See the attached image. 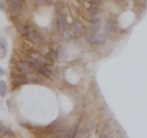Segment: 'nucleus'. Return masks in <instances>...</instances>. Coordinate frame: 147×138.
<instances>
[{"instance_id": "22", "label": "nucleus", "mask_w": 147, "mask_h": 138, "mask_svg": "<svg viewBox=\"0 0 147 138\" xmlns=\"http://www.w3.org/2000/svg\"><path fill=\"white\" fill-rule=\"evenodd\" d=\"M30 79V83H33V84H39L40 83V79L37 77V76H32L31 78H29Z\"/></svg>"}, {"instance_id": "25", "label": "nucleus", "mask_w": 147, "mask_h": 138, "mask_svg": "<svg viewBox=\"0 0 147 138\" xmlns=\"http://www.w3.org/2000/svg\"><path fill=\"white\" fill-rule=\"evenodd\" d=\"M90 2H91L92 5H95V6H98V5L101 2V0H90Z\"/></svg>"}, {"instance_id": "20", "label": "nucleus", "mask_w": 147, "mask_h": 138, "mask_svg": "<svg viewBox=\"0 0 147 138\" xmlns=\"http://www.w3.org/2000/svg\"><path fill=\"white\" fill-rule=\"evenodd\" d=\"M34 2L37 5H40V6H44V5H51L53 3L52 0H34Z\"/></svg>"}, {"instance_id": "16", "label": "nucleus", "mask_w": 147, "mask_h": 138, "mask_svg": "<svg viewBox=\"0 0 147 138\" xmlns=\"http://www.w3.org/2000/svg\"><path fill=\"white\" fill-rule=\"evenodd\" d=\"M7 94V84L5 80H0V97H5Z\"/></svg>"}, {"instance_id": "19", "label": "nucleus", "mask_w": 147, "mask_h": 138, "mask_svg": "<svg viewBox=\"0 0 147 138\" xmlns=\"http://www.w3.org/2000/svg\"><path fill=\"white\" fill-rule=\"evenodd\" d=\"M90 21H91V23H92V24H94V25H98V26L101 24V20H100L99 17H96V16H91Z\"/></svg>"}, {"instance_id": "17", "label": "nucleus", "mask_w": 147, "mask_h": 138, "mask_svg": "<svg viewBox=\"0 0 147 138\" xmlns=\"http://www.w3.org/2000/svg\"><path fill=\"white\" fill-rule=\"evenodd\" d=\"M67 51L63 48V47H60L59 49H57V56H59V59L61 57V59H67Z\"/></svg>"}, {"instance_id": "4", "label": "nucleus", "mask_w": 147, "mask_h": 138, "mask_svg": "<svg viewBox=\"0 0 147 138\" xmlns=\"http://www.w3.org/2000/svg\"><path fill=\"white\" fill-rule=\"evenodd\" d=\"M61 130H62V124H61V122H60L59 120H55V121L52 122L49 125H47V126H45V128L42 129V131H44V132H47V133L59 132V131H61Z\"/></svg>"}, {"instance_id": "14", "label": "nucleus", "mask_w": 147, "mask_h": 138, "mask_svg": "<svg viewBox=\"0 0 147 138\" xmlns=\"http://www.w3.org/2000/svg\"><path fill=\"white\" fill-rule=\"evenodd\" d=\"M87 10H88V13L91 14V16H96V15H99L100 12H101V9H100L98 6H95V5H91Z\"/></svg>"}, {"instance_id": "7", "label": "nucleus", "mask_w": 147, "mask_h": 138, "mask_svg": "<svg viewBox=\"0 0 147 138\" xmlns=\"http://www.w3.org/2000/svg\"><path fill=\"white\" fill-rule=\"evenodd\" d=\"M29 59L30 60H33L36 62H39V63H42V64H47V59L44 57L42 55L40 54H37V53H29Z\"/></svg>"}, {"instance_id": "1", "label": "nucleus", "mask_w": 147, "mask_h": 138, "mask_svg": "<svg viewBox=\"0 0 147 138\" xmlns=\"http://www.w3.org/2000/svg\"><path fill=\"white\" fill-rule=\"evenodd\" d=\"M26 38H28V40H29L30 43H32V44L36 45V46H40V45L44 44V37H42V34H41L39 31H37V30L30 31L29 34L26 36Z\"/></svg>"}, {"instance_id": "12", "label": "nucleus", "mask_w": 147, "mask_h": 138, "mask_svg": "<svg viewBox=\"0 0 147 138\" xmlns=\"http://www.w3.org/2000/svg\"><path fill=\"white\" fill-rule=\"evenodd\" d=\"M7 44L5 39H0V59H3L7 55Z\"/></svg>"}, {"instance_id": "5", "label": "nucleus", "mask_w": 147, "mask_h": 138, "mask_svg": "<svg viewBox=\"0 0 147 138\" xmlns=\"http://www.w3.org/2000/svg\"><path fill=\"white\" fill-rule=\"evenodd\" d=\"M16 68L17 70L22 74V75H25V74H34V69L28 63V62H18L16 64Z\"/></svg>"}, {"instance_id": "6", "label": "nucleus", "mask_w": 147, "mask_h": 138, "mask_svg": "<svg viewBox=\"0 0 147 138\" xmlns=\"http://www.w3.org/2000/svg\"><path fill=\"white\" fill-rule=\"evenodd\" d=\"M14 83L15 85H25V84H29L30 83V79L26 75H17L15 78H14Z\"/></svg>"}, {"instance_id": "24", "label": "nucleus", "mask_w": 147, "mask_h": 138, "mask_svg": "<svg viewBox=\"0 0 147 138\" xmlns=\"http://www.w3.org/2000/svg\"><path fill=\"white\" fill-rule=\"evenodd\" d=\"M0 10H6V6H5V2L3 0H0Z\"/></svg>"}, {"instance_id": "18", "label": "nucleus", "mask_w": 147, "mask_h": 138, "mask_svg": "<svg viewBox=\"0 0 147 138\" xmlns=\"http://www.w3.org/2000/svg\"><path fill=\"white\" fill-rule=\"evenodd\" d=\"M99 31H100V28H99L98 25L91 24V26H90V33H92V34H94V36H98Z\"/></svg>"}, {"instance_id": "10", "label": "nucleus", "mask_w": 147, "mask_h": 138, "mask_svg": "<svg viewBox=\"0 0 147 138\" xmlns=\"http://www.w3.org/2000/svg\"><path fill=\"white\" fill-rule=\"evenodd\" d=\"M72 31L75 32V34H79V33H82L83 32V25L80 24V22L78 21V20H75L74 22H72Z\"/></svg>"}, {"instance_id": "15", "label": "nucleus", "mask_w": 147, "mask_h": 138, "mask_svg": "<svg viewBox=\"0 0 147 138\" xmlns=\"http://www.w3.org/2000/svg\"><path fill=\"white\" fill-rule=\"evenodd\" d=\"M47 59L51 61H57L59 56H57V49H52L51 52L47 53Z\"/></svg>"}, {"instance_id": "26", "label": "nucleus", "mask_w": 147, "mask_h": 138, "mask_svg": "<svg viewBox=\"0 0 147 138\" xmlns=\"http://www.w3.org/2000/svg\"><path fill=\"white\" fill-rule=\"evenodd\" d=\"M99 138H110V137H109V136H108L107 133H101Z\"/></svg>"}, {"instance_id": "13", "label": "nucleus", "mask_w": 147, "mask_h": 138, "mask_svg": "<svg viewBox=\"0 0 147 138\" xmlns=\"http://www.w3.org/2000/svg\"><path fill=\"white\" fill-rule=\"evenodd\" d=\"M75 36H76V34H75V32L72 31V29H71V28H68V29L63 32V37H62V39L70 40V39H72Z\"/></svg>"}, {"instance_id": "29", "label": "nucleus", "mask_w": 147, "mask_h": 138, "mask_svg": "<svg viewBox=\"0 0 147 138\" xmlns=\"http://www.w3.org/2000/svg\"><path fill=\"white\" fill-rule=\"evenodd\" d=\"M22 1H23V0H22Z\"/></svg>"}, {"instance_id": "28", "label": "nucleus", "mask_w": 147, "mask_h": 138, "mask_svg": "<svg viewBox=\"0 0 147 138\" xmlns=\"http://www.w3.org/2000/svg\"><path fill=\"white\" fill-rule=\"evenodd\" d=\"M137 1H139V0H134V2H137Z\"/></svg>"}, {"instance_id": "8", "label": "nucleus", "mask_w": 147, "mask_h": 138, "mask_svg": "<svg viewBox=\"0 0 147 138\" xmlns=\"http://www.w3.org/2000/svg\"><path fill=\"white\" fill-rule=\"evenodd\" d=\"M36 71H38L39 74H41L42 76H45V77H47V78H52V71H51V69H49L47 66H45V64L39 66V67L36 69Z\"/></svg>"}, {"instance_id": "3", "label": "nucleus", "mask_w": 147, "mask_h": 138, "mask_svg": "<svg viewBox=\"0 0 147 138\" xmlns=\"http://www.w3.org/2000/svg\"><path fill=\"white\" fill-rule=\"evenodd\" d=\"M56 29L59 32H64L68 29V22L64 14H59L56 16Z\"/></svg>"}, {"instance_id": "21", "label": "nucleus", "mask_w": 147, "mask_h": 138, "mask_svg": "<svg viewBox=\"0 0 147 138\" xmlns=\"http://www.w3.org/2000/svg\"><path fill=\"white\" fill-rule=\"evenodd\" d=\"M0 132H2V133H5V135H9V133H10V130H9L6 125L0 124Z\"/></svg>"}, {"instance_id": "11", "label": "nucleus", "mask_w": 147, "mask_h": 138, "mask_svg": "<svg viewBox=\"0 0 147 138\" xmlns=\"http://www.w3.org/2000/svg\"><path fill=\"white\" fill-rule=\"evenodd\" d=\"M17 31H18L22 36H25V37H26L31 30H30V28H29L28 25H25V24H22V23H21V24H17Z\"/></svg>"}, {"instance_id": "9", "label": "nucleus", "mask_w": 147, "mask_h": 138, "mask_svg": "<svg viewBox=\"0 0 147 138\" xmlns=\"http://www.w3.org/2000/svg\"><path fill=\"white\" fill-rule=\"evenodd\" d=\"M77 131H78V124H74L72 126H70V128L68 129V131L65 132V135H64L63 137H64V138H74L75 135L77 133Z\"/></svg>"}, {"instance_id": "2", "label": "nucleus", "mask_w": 147, "mask_h": 138, "mask_svg": "<svg viewBox=\"0 0 147 138\" xmlns=\"http://www.w3.org/2000/svg\"><path fill=\"white\" fill-rule=\"evenodd\" d=\"M7 5L10 12L21 13L24 9V3L22 0H7Z\"/></svg>"}, {"instance_id": "27", "label": "nucleus", "mask_w": 147, "mask_h": 138, "mask_svg": "<svg viewBox=\"0 0 147 138\" xmlns=\"http://www.w3.org/2000/svg\"><path fill=\"white\" fill-rule=\"evenodd\" d=\"M2 75H5V70L2 68H0V76H2Z\"/></svg>"}, {"instance_id": "23", "label": "nucleus", "mask_w": 147, "mask_h": 138, "mask_svg": "<svg viewBox=\"0 0 147 138\" xmlns=\"http://www.w3.org/2000/svg\"><path fill=\"white\" fill-rule=\"evenodd\" d=\"M61 40H62V37H60V36H54L53 37V41H55V43H59Z\"/></svg>"}]
</instances>
